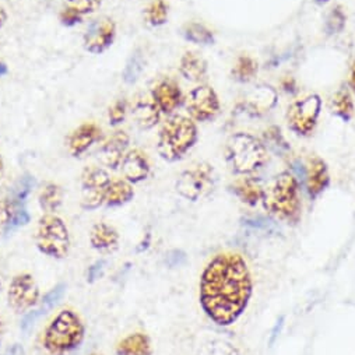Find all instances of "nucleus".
<instances>
[{"label":"nucleus","instance_id":"28","mask_svg":"<svg viewBox=\"0 0 355 355\" xmlns=\"http://www.w3.org/2000/svg\"><path fill=\"white\" fill-rule=\"evenodd\" d=\"M21 205L23 202L16 198H0V234L12 231L16 211Z\"/></svg>","mask_w":355,"mask_h":355},{"label":"nucleus","instance_id":"45","mask_svg":"<svg viewBox=\"0 0 355 355\" xmlns=\"http://www.w3.org/2000/svg\"><path fill=\"white\" fill-rule=\"evenodd\" d=\"M315 2H316L318 5H324V3L330 2V0H315Z\"/></svg>","mask_w":355,"mask_h":355},{"label":"nucleus","instance_id":"13","mask_svg":"<svg viewBox=\"0 0 355 355\" xmlns=\"http://www.w3.org/2000/svg\"><path fill=\"white\" fill-rule=\"evenodd\" d=\"M277 105V92L270 85H257L241 103V108L250 116H261Z\"/></svg>","mask_w":355,"mask_h":355},{"label":"nucleus","instance_id":"5","mask_svg":"<svg viewBox=\"0 0 355 355\" xmlns=\"http://www.w3.org/2000/svg\"><path fill=\"white\" fill-rule=\"evenodd\" d=\"M225 159L232 172L241 176H250L268 161V148L257 137L239 132L228 140Z\"/></svg>","mask_w":355,"mask_h":355},{"label":"nucleus","instance_id":"3","mask_svg":"<svg viewBox=\"0 0 355 355\" xmlns=\"http://www.w3.org/2000/svg\"><path fill=\"white\" fill-rule=\"evenodd\" d=\"M198 137V126L193 119L185 115H172L159 129L157 151L168 162L180 161L193 148Z\"/></svg>","mask_w":355,"mask_h":355},{"label":"nucleus","instance_id":"42","mask_svg":"<svg viewBox=\"0 0 355 355\" xmlns=\"http://www.w3.org/2000/svg\"><path fill=\"white\" fill-rule=\"evenodd\" d=\"M8 71H9L8 66H6L3 62H0V77L5 76V74H8Z\"/></svg>","mask_w":355,"mask_h":355},{"label":"nucleus","instance_id":"21","mask_svg":"<svg viewBox=\"0 0 355 355\" xmlns=\"http://www.w3.org/2000/svg\"><path fill=\"white\" fill-rule=\"evenodd\" d=\"M232 193L245 205L256 206L263 200L264 188L250 176H242L231 185Z\"/></svg>","mask_w":355,"mask_h":355},{"label":"nucleus","instance_id":"17","mask_svg":"<svg viewBox=\"0 0 355 355\" xmlns=\"http://www.w3.org/2000/svg\"><path fill=\"white\" fill-rule=\"evenodd\" d=\"M121 171L125 180L135 185L147 180L151 166L147 155L141 150L133 148L129 150L123 157L121 162Z\"/></svg>","mask_w":355,"mask_h":355},{"label":"nucleus","instance_id":"19","mask_svg":"<svg viewBox=\"0 0 355 355\" xmlns=\"http://www.w3.org/2000/svg\"><path fill=\"white\" fill-rule=\"evenodd\" d=\"M90 245L98 252L112 253L119 246V234L112 225L97 223L90 231Z\"/></svg>","mask_w":355,"mask_h":355},{"label":"nucleus","instance_id":"4","mask_svg":"<svg viewBox=\"0 0 355 355\" xmlns=\"http://www.w3.org/2000/svg\"><path fill=\"white\" fill-rule=\"evenodd\" d=\"M85 327L77 313L60 311L44 331V348L51 355H66L78 348L84 340Z\"/></svg>","mask_w":355,"mask_h":355},{"label":"nucleus","instance_id":"40","mask_svg":"<svg viewBox=\"0 0 355 355\" xmlns=\"http://www.w3.org/2000/svg\"><path fill=\"white\" fill-rule=\"evenodd\" d=\"M283 87H284V90H286V92H294L295 83H294V80H293V78H288L287 81H284V83H283Z\"/></svg>","mask_w":355,"mask_h":355},{"label":"nucleus","instance_id":"32","mask_svg":"<svg viewBox=\"0 0 355 355\" xmlns=\"http://www.w3.org/2000/svg\"><path fill=\"white\" fill-rule=\"evenodd\" d=\"M146 19L148 24L153 27L164 26L168 20V5L164 0H154V2L146 9Z\"/></svg>","mask_w":355,"mask_h":355},{"label":"nucleus","instance_id":"18","mask_svg":"<svg viewBox=\"0 0 355 355\" xmlns=\"http://www.w3.org/2000/svg\"><path fill=\"white\" fill-rule=\"evenodd\" d=\"M101 129L96 123H83L71 132L67 140L69 151L73 157L83 155L94 143L101 139Z\"/></svg>","mask_w":355,"mask_h":355},{"label":"nucleus","instance_id":"44","mask_svg":"<svg viewBox=\"0 0 355 355\" xmlns=\"http://www.w3.org/2000/svg\"><path fill=\"white\" fill-rule=\"evenodd\" d=\"M3 334H5V323L2 319H0V340L3 338Z\"/></svg>","mask_w":355,"mask_h":355},{"label":"nucleus","instance_id":"47","mask_svg":"<svg viewBox=\"0 0 355 355\" xmlns=\"http://www.w3.org/2000/svg\"><path fill=\"white\" fill-rule=\"evenodd\" d=\"M93 355H101V354H93Z\"/></svg>","mask_w":355,"mask_h":355},{"label":"nucleus","instance_id":"8","mask_svg":"<svg viewBox=\"0 0 355 355\" xmlns=\"http://www.w3.org/2000/svg\"><path fill=\"white\" fill-rule=\"evenodd\" d=\"M322 100L318 94H311L293 103L287 110V125L298 136H309L318 125L320 116Z\"/></svg>","mask_w":355,"mask_h":355},{"label":"nucleus","instance_id":"24","mask_svg":"<svg viewBox=\"0 0 355 355\" xmlns=\"http://www.w3.org/2000/svg\"><path fill=\"white\" fill-rule=\"evenodd\" d=\"M118 355H153L151 340L144 333H133L122 338L116 347Z\"/></svg>","mask_w":355,"mask_h":355},{"label":"nucleus","instance_id":"41","mask_svg":"<svg viewBox=\"0 0 355 355\" xmlns=\"http://www.w3.org/2000/svg\"><path fill=\"white\" fill-rule=\"evenodd\" d=\"M6 21H8V13L3 9H0V28L6 24Z\"/></svg>","mask_w":355,"mask_h":355},{"label":"nucleus","instance_id":"34","mask_svg":"<svg viewBox=\"0 0 355 355\" xmlns=\"http://www.w3.org/2000/svg\"><path fill=\"white\" fill-rule=\"evenodd\" d=\"M141 70H143V58L136 53L130 58V60L128 62V64L123 70V80L129 84L135 83L139 78Z\"/></svg>","mask_w":355,"mask_h":355},{"label":"nucleus","instance_id":"25","mask_svg":"<svg viewBox=\"0 0 355 355\" xmlns=\"http://www.w3.org/2000/svg\"><path fill=\"white\" fill-rule=\"evenodd\" d=\"M331 112L344 122L351 121L354 116V101L347 87H341L336 92L330 101Z\"/></svg>","mask_w":355,"mask_h":355},{"label":"nucleus","instance_id":"27","mask_svg":"<svg viewBox=\"0 0 355 355\" xmlns=\"http://www.w3.org/2000/svg\"><path fill=\"white\" fill-rule=\"evenodd\" d=\"M182 35L187 41L198 45H213L214 44V35L213 33L200 23H188L182 28Z\"/></svg>","mask_w":355,"mask_h":355},{"label":"nucleus","instance_id":"14","mask_svg":"<svg viewBox=\"0 0 355 355\" xmlns=\"http://www.w3.org/2000/svg\"><path fill=\"white\" fill-rule=\"evenodd\" d=\"M305 189L312 200L319 198L330 185V173L324 159L313 155L305 165Z\"/></svg>","mask_w":355,"mask_h":355},{"label":"nucleus","instance_id":"46","mask_svg":"<svg viewBox=\"0 0 355 355\" xmlns=\"http://www.w3.org/2000/svg\"><path fill=\"white\" fill-rule=\"evenodd\" d=\"M0 290H2V283H0Z\"/></svg>","mask_w":355,"mask_h":355},{"label":"nucleus","instance_id":"36","mask_svg":"<svg viewBox=\"0 0 355 355\" xmlns=\"http://www.w3.org/2000/svg\"><path fill=\"white\" fill-rule=\"evenodd\" d=\"M128 114V103L125 100H118L111 108H110V123L111 126H118L123 123Z\"/></svg>","mask_w":355,"mask_h":355},{"label":"nucleus","instance_id":"22","mask_svg":"<svg viewBox=\"0 0 355 355\" xmlns=\"http://www.w3.org/2000/svg\"><path fill=\"white\" fill-rule=\"evenodd\" d=\"M133 198H135V189L130 182H128L126 180L111 181L105 192L104 205L107 207H122L130 203Z\"/></svg>","mask_w":355,"mask_h":355},{"label":"nucleus","instance_id":"16","mask_svg":"<svg viewBox=\"0 0 355 355\" xmlns=\"http://www.w3.org/2000/svg\"><path fill=\"white\" fill-rule=\"evenodd\" d=\"M151 98L162 114H172L182 104V93L180 84L171 78L161 80L151 93Z\"/></svg>","mask_w":355,"mask_h":355},{"label":"nucleus","instance_id":"31","mask_svg":"<svg viewBox=\"0 0 355 355\" xmlns=\"http://www.w3.org/2000/svg\"><path fill=\"white\" fill-rule=\"evenodd\" d=\"M263 143H264L266 148L269 147V148H272L273 151H276L279 154H284L290 150L288 143L286 141L280 128H277V126H272L264 132V141Z\"/></svg>","mask_w":355,"mask_h":355},{"label":"nucleus","instance_id":"43","mask_svg":"<svg viewBox=\"0 0 355 355\" xmlns=\"http://www.w3.org/2000/svg\"><path fill=\"white\" fill-rule=\"evenodd\" d=\"M3 172H5V161H3L2 154H0V180H2Z\"/></svg>","mask_w":355,"mask_h":355},{"label":"nucleus","instance_id":"26","mask_svg":"<svg viewBox=\"0 0 355 355\" xmlns=\"http://www.w3.org/2000/svg\"><path fill=\"white\" fill-rule=\"evenodd\" d=\"M38 202L46 214H55L63 203V189L58 184H46L38 196Z\"/></svg>","mask_w":355,"mask_h":355},{"label":"nucleus","instance_id":"37","mask_svg":"<svg viewBox=\"0 0 355 355\" xmlns=\"http://www.w3.org/2000/svg\"><path fill=\"white\" fill-rule=\"evenodd\" d=\"M59 20H60V23H62L63 26H66V27H73V26L81 23L83 16H81L77 10H74V9H71V8L67 6V8L63 9L62 13L59 15Z\"/></svg>","mask_w":355,"mask_h":355},{"label":"nucleus","instance_id":"23","mask_svg":"<svg viewBox=\"0 0 355 355\" xmlns=\"http://www.w3.org/2000/svg\"><path fill=\"white\" fill-rule=\"evenodd\" d=\"M180 71L187 80L199 83L207 76V62L196 52L189 51L181 58Z\"/></svg>","mask_w":355,"mask_h":355},{"label":"nucleus","instance_id":"38","mask_svg":"<svg viewBox=\"0 0 355 355\" xmlns=\"http://www.w3.org/2000/svg\"><path fill=\"white\" fill-rule=\"evenodd\" d=\"M104 266L105 263L103 260H98L96 261L90 269H88V273H87V280L90 283H94L96 280H98L100 277H103L104 275Z\"/></svg>","mask_w":355,"mask_h":355},{"label":"nucleus","instance_id":"12","mask_svg":"<svg viewBox=\"0 0 355 355\" xmlns=\"http://www.w3.org/2000/svg\"><path fill=\"white\" fill-rule=\"evenodd\" d=\"M115 37L116 24L112 19L104 17L96 20L84 34V49L90 53L100 55L114 44Z\"/></svg>","mask_w":355,"mask_h":355},{"label":"nucleus","instance_id":"11","mask_svg":"<svg viewBox=\"0 0 355 355\" xmlns=\"http://www.w3.org/2000/svg\"><path fill=\"white\" fill-rule=\"evenodd\" d=\"M220 100L213 87L202 84L195 87L187 98V110L191 119L196 122H209L220 114Z\"/></svg>","mask_w":355,"mask_h":355},{"label":"nucleus","instance_id":"39","mask_svg":"<svg viewBox=\"0 0 355 355\" xmlns=\"http://www.w3.org/2000/svg\"><path fill=\"white\" fill-rule=\"evenodd\" d=\"M349 87H351L352 93L355 94V59L352 60V64L349 69Z\"/></svg>","mask_w":355,"mask_h":355},{"label":"nucleus","instance_id":"20","mask_svg":"<svg viewBox=\"0 0 355 355\" xmlns=\"http://www.w3.org/2000/svg\"><path fill=\"white\" fill-rule=\"evenodd\" d=\"M132 115L140 129L148 130L154 128L161 116V111L153 101V98L137 97L132 105Z\"/></svg>","mask_w":355,"mask_h":355},{"label":"nucleus","instance_id":"35","mask_svg":"<svg viewBox=\"0 0 355 355\" xmlns=\"http://www.w3.org/2000/svg\"><path fill=\"white\" fill-rule=\"evenodd\" d=\"M103 0H67V6L77 10L81 16L94 13L101 6Z\"/></svg>","mask_w":355,"mask_h":355},{"label":"nucleus","instance_id":"9","mask_svg":"<svg viewBox=\"0 0 355 355\" xmlns=\"http://www.w3.org/2000/svg\"><path fill=\"white\" fill-rule=\"evenodd\" d=\"M111 184L110 173L100 166H88L81 173V207L96 210L104 205L107 188Z\"/></svg>","mask_w":355,"mask_h":355},{"label":"nucleus","instance_id":"2","mask_svg":"<svg viewBox=\"0 0 355 355\" xmlns=\"http://www.w3.org/2000/svg\"><path fill=\"white\" fill-rule=\"evenodd\" d=\"M263 207L277 220L297 225L301 220V196L300 184L294 173L282 172L276 175L270 184L264 188Z\"/></svg>","mask_w":355,"mask_h":355},{"label":"nucleus","instance_id":"15","mask_svg":"<svg viewBox=\"0 0 355 355\" xmlns=\"http://www.w3.org/2000/svg\"><path fill=\"white\" fill-rule=\"evenodd\" d=\"M129 136L123 130L115 132L98 150V161L111 169H118L126 153L129 151Z\"/></svg>","mask_w":355,"mask_h":355},{"label":"nucleus","instance_id":"10","mask_svg":"<svg viewBox=\"0 0 355 355\" xmlns=\"http://www.w3.org/2000/svg\"><path fill=\"white\" fill-rule=\"evenodd\" d=\"M40 297V287L31 275H17L10 282L8 290V304L15 312L27 313L38 305Z\"/></svg>","mask_w":355,"mask_h":355},{"label":"nucleus","instance_id":"29","mask_svg":"<svg viewBox=\"0 0 355 355\" xmlns=\"http://www.w3.org/2000/svg\"><path fill=\"white\" fill-rule=\"evenodd\" d=\"M257 70H259L257 62L252 56L242 55L238 58L232 69V76L239 83H249L256 77Z\"/></svg>","mask_w":355,"mask_h":355},{"label":"nucleus","instance_id":"33","mask_svg":"<svg viewBox=\"0 0 355 355\" xmlns=\"http://www.w3.org/2000/svg\"><path fill=\"white\" fill-rule=\"evenodd\" d=\"M345 21H347V17H345V13H344L343 8L341 6H334L330 10V13L327 15L326 21H324L326 34L327 35L340 34L345 27Z\"/></svg>","mask_w":355,"mask_h":355},{"label":"nucleus","instance_id":"30","mask_svg":"<svg viewBox=\"0 0 355 355\" xmlns=\"http://www.w3.org/2000/svg\"><path fill=\"white\" fill-rule=\"evenodd\" d=\"M198 355H241L238 348L232 345L230 341L221 340V338H213L206 341Z\"/></svg>","mask_w":355,"mask_h":355},{"label":"nucleus","instance_id":"6","mask_svg":"<svg viewBox=\"0 0 355 355\" xmlns=\"http://www.w3.org/2000/svg\"><path fill=\"white\" fill-rule=\"evenodd\" d=\"M37 249L52 259H64L70 250V234L66 223L56 214H44L35 231Z\"/></svg>","mask_w":355,"mask_h":355},{"label":"nucleus","instance_id":"7","mask_svg":"<svg viewBox=\"0 0 355 355\" xmlns=\"http://www.w3.org/2000/svg\"><path fill=\"white\" fill-rule=\"evenodd\" d=\"M216 187V171L207 162L193 164L185 169L176 180L175 189L181 198L199 202L209 196Z\"/></svg>","mask_w":355,"mask_h":355},{"label":"nucleus","instance_id":"1","mask_svg":"<svg viewBox=\"0 0 355 355\" xmlns=\"http://www.w3.org/2000/svg\"><path fill=\"white\" fill-rule=\"evenodd\" d=\"M253 280L245 257L236 252L216 254L200 276L199 302L206 316L220 327L232 326L248 309Z\"/></svg>","mask_w":355,"mask_h":355}]
</instances>
